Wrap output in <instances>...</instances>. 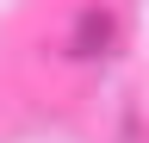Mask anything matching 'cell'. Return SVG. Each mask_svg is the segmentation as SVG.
Instances as JSON below:
<instances>
[{
	"label": "cell",
	"instance_id": "obj_1",
	"mask_svg": "<svg viewBox=\"0 0 149 143\" xmlns=\"http://www.w3.org/2000/svg\"><path fill=\"white\" fill-rule=\"evenodd\" d=\"M106 44H112V13H106V6H87L81 25H74V50L93 56V50H106Z\"/></svg>",
	"mask_w": 149,
	"mask_h": 143
}]
</instances>
